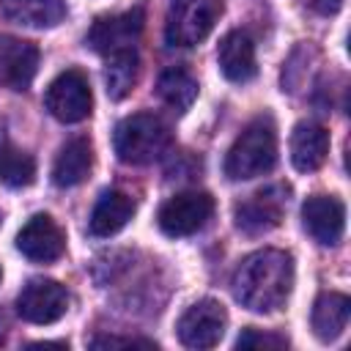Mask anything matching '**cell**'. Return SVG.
I'll use <instances>...</instances> for the list:
<instances>
[{
	"label": "cell",
	"instance_id": "1",
	"mask_svg": "<svg viewBox=\"0 0 351 351\" xmlns=\"http://www.w3.org/2000/svg\"><path fill=\"white\" fill-rule=\"evenodd\" d=\"M233 296L252 313H274L293 288V258L285 250L250 252L233 271Z\"/></svg>",
	"mask_w": 351,
	"mask_h": 351
},
{
	"label": "cell",
	"instance_id": "2",
	"mask_svg": "<svg viewBox=\"0 0 351 351\" xmlns=\"http://www.w3.org/2000/svg\"><path fill=\"white\" fill-rule=\"evenodd\" d=\"M277 165V129L269 115L250 121L233 140L225 156V176L230 181H250Z\"/></svg>",
	"mask_w": 351,
	"mask_h": 351
},
{
	"label": "cell",
	"instance_id": "3",
	"mask_svg": "<svg viewBox=\"0 0 351 351\" xmlns=\"http://www.w3.org/2000/svg\"><path fill=\"white\" fill-rule=\"evenodd\" d=\"M170 129L154 112L126 115L112 134V148L123 165H151L170 148Z\"/></svg>",
	"mask_w": 351,
	"mask_h": 351
},
{
	"label": "cell",
	"instance_id": "4",
	"mask_svg": "<svg viewBox=\"0 0 351 351\" xmlns=\"http://www.w3.org/2000/svg\"><path fill=\"white\" fill-rule=\"evenodd\" d=\"M219 16V0H170L165 16V41L170 47H195Z\"/></svg>",
	"mask_w": 351,
	"mask_h": 351
},
{
	"label": "cell",
	"instance_id": "5",
	"mask_svg": "<svg viewBox=\"0 0 351 351\" xmlns=\"http://www.w3.org/2000/svg\"><path fill=\"white\" fill-rule=\"evenodd\" d=\"M44 104L49 110L52 118H58L60 123H80L90 115L93 110V93L88 85V77L80 69H66L60 71L47 93H44Z\"/></svg>",
	"mask_w": 351,
	"mask_h": 351
},
{
	"label": "cell",
	"instance_id": "6",
	"mask_svg": "<svg viewBox=\"0 0 351 351\" xmlns=\"http://www.w3.org/2000/svg\"><path fill=\"white\" fill-rule=\"evenodd\" d=\"M214 214V197L208 192H178L173 197H167L156 214V222L162 228V233L181 239V236H192L197 230L206 228V222Z\"/></svg>",
	"mask_w": 351,
	"mask_h": 351
},
{
	"label": "cell",
	"instance_id": "7",
	"mask_svg": "<svg viewBox=\"0 0 351 351\" xmlns=\"http://www.w3.org/2000/svg\"><path fill=\"white\" fill-rule=\"evenodd\" d=\"M228 313L217 299H200L176 324V335L186 348H214L225 335Z\"/></svg>",
	"mask_w": 351,
	"mask_h": 351
},
{
	"label": "cell",
	"instance_id": "8",
	"mask_svg": "<svg viewBox=\"0 0 351 351\" xmlns=\"http://www.w3.org/2000/svg\"><path fill=\"white\" fill-rule=\"evenodd\" d=\"M69 310V293L58 280L33 277L16 296V313L27 324H55Z\"/></svg>",
	"mask_w": 351,
	"mask_h": 351
},
{
	"label": "cell",
	"instance_id": "9",
	"mask_svg": "<svg viewBox=\"0 0 351 351\" xmlns=\"http://www.w3.org/2000/svg\"><path fill=\"white\" fill-rule=\"evenodd\" d=\"M285 203H288V186L271 184L266 189H258L255 195H250L244 203L236 206V228L247 236L269 233L271 228L280 225Z\"/></svg>",
	"mask_w": 351,
	"mask_h": 351
},
{
	"label": "cell",
	"instance_id": "10",
	"mask_svg": "<svg viewBox=\"0 0 351 351\" xmlns=\"http://www.w3.org/2000/svg\"><path fill=\"white\" fill-rule=\"evenodd\" d=\"M302 225L321 247H337L346 230V206L335 195H313L302 206Z\"/></svg>",
	"mask_w": 351,
	"mask_h": 351
},
{
	"label": "cell",
	"instance_id": "11",
	"mask_svg": "<svg viewBox=\"0 0 351 351\" xmlns=\"http://www.w3.org/2000/svg\"><path fill=\"white\" fill-rule=\"evenodd\" d=\"M140 33H143V11L140 8L112 14V16H99L88 33V47L107 58L112 52L132 49Z\"/></svg>",
	"mask_w": 351,
	"mask_h": 351
},
{
	"label": "cell",
	"instance_id": "12",
	"mask_svg": "<svg viewBox=\"0 0 351 351\" xmlns=\"http://www.w3.org/2000/svg\"><path fill=\"white\" fill-rule=\"evenodd\" d=\"M16 250L36 263H52L63 255L66 236L49 214H33L16 233Z\"/></svg>",
	"mask_w": 351,
	"mask_h": 351
},
{
	"label": "cell",
	"instance_id": "13",
	"mask_svg": "<svg viewBox=\"0 0 351 351\" xmlns=\"http://www.w3.org/2000/svg\"><path fill=\"white\" fill-rule=\"evenodd\" d=\"M38 71V47L0 33V82L11 90H27Z\"/></svg>",
	"mask_w": 351,
	"mask_h": 351
},
{
	"label": "cell",
	"instance_id": "14",
	"mask_svg": "<svg viewBox=\"0 0 351 351\" xmlns=\"http://www.w3.org/2000/svg\"><path fill=\"white\" fill-rule=\"evenodd\" d=\"M217 63L225 80L230 82H247L258 74V60H255V44L244 30H230L222 36L219 49H217Z\"/></svg>",
	"mask_w": 351,
	"mask_h": 351
},
{
	"label": "cell",
	"instance_id": "15",
	"mask_svg": "<svg viewBox=\"0 0 351 351\" xmlns=\"http://www.w3.org/2000/svg\"><path fill=\"white\" fill-rule=\"evenodd\" d=\"M329 132L315 121H299L291 132V162L299 173H313L326 162Z\"/></svg>",
	"mask_w": 351,
	"mask_h": 351
},
{
	"label": "cell",
	"instance_id": "16",
	"mask_svg": "<svg viewBox=\"0 0 351 351\" xmlns=\"http://www.w3.org/2000/svg\"><path fill=\"white\" fill-rule=\"evenodd\" d=\"M0 16L22 27H55L66 16L63 0H0Z\"/></svg>",
	"mask_w": 351,
	"mask_h": 351
},
{
	"label": "cell",
	"instance_id": "17",
	"mask_svg": "<svg viewBox=\"0 0 351 351\" xmlns=\"http://www.w3.org/2000/svg\"><path fill=\"white\" fill-rule=\"evenodd\" d=\"M90 167H93V151H90L88 137H71V140H66L60 145V151L55 156L52 181L60 189L77 186V184H82L88 178Z\"/></svg>",
	"mask_w": 351,
	"mask_h": 351
},
{
	"label": "cell",
	"instance_id": "18",
	"mask_svg": "<svg viewBox=\"0 0 351 351\" xmlns=\"http://www.w3.org/2000/svg\"><path fill=\"white\" fill-rule=\"evenodd\" d=\"M132 214H134V200L126 192L107 189V192L99 195V200H96V206L90 211L88 228H90L93 236L107 239V236H115L121 228H126Z\"/></svg>",
	"mask_w": 351,
	"mask_h": 351
},
{
	"label": "cell",
	"instance_id": "19",
	"mask_svg": "<svg viewBox=\"0 0 351 351\" xmlns=\"http://www.w3.org/2000/svg\"><path fill=\"white\" fill-rule=\"evenodd\" d=\"M348 313H351V299L346 293H337V291L318 293V299L313 302V313H310L315 337L324 343L337 340L348 324Z\"/></svg>",
	"mask_w": 351,
	"mask_h": 351
},
{
	"label": "cell",
	"instance_id": "20",
	"mask_svg": "<svg viewBox=\"0 0 351 351\" xmlns=\"http://www.w3.org/2000/svg\"><path fill=\"white\" fill-rule=\"evenodd\" d=\"M156 93L159 99L176 110V112H186L192 107V101L197 99V80L184 69V66H170L159 74L156 80Z\"/></svg>",
	"mask_w": 351,
	"mask_h": 351
},
{
	"label": "cell",
	"instance_id": "21",
	"mask_svg": "<svg viewBox=\"0 0 351 351\" xmlns=\"http://www.w3.org/2000/svg\"><path fill=\"white\" fill-rule=\"evenodd\" d=\"M104 80H107V93L112 99H123L134 80H137V49H121L107 55V69H104Z\"/></svg>",
	"mask_w": 351,
	"mask_h": 351
},
{
	"label": "cell",
	"instance_id": "22",
	"mask_svg": "<svg viewBox=\"0 0 351 351\" xmlns=\"http://www.w3.org/2000/svg\"><path fill=\"white\" fill-rule=\"evenodd\" d=\"M0 181L11 189L30 186L36 181V159L27 151H19L5 143L0 148Z\"/></svg>",
	"mask_w": 351,
	"mask_h": 351
},
{
	"label": "cell",
	"instance_id": "23",
	"mask_svg": "<svg viewBox=\"0 0 351 351\" xmlns=\"http://www.w3.org/2000/svg\"><path fill=\"white\" fill-rule=\"evenodd\" d=\"M288 340L274 332H261V329H244L236 337V348H285Z\"/></svg>",
	"mask_w": 351,
	"mask_h": 351
},
{
	"label": "cell",
	"instance_id": "24",
	"mask_svg": "<svg viewBox=\"0 0 351 351\" xmlns=\"http://www.w3.org/2000/svg\"><path fill=\"white\" fill-rule=\"evenodd\" d=\"M118 346H143V348H156L151 340H137V337H112V335H104V337H93V340H90V348H118Z\"/></svg>",
	"mask_w": 351,
	"mask_h": 351
},
{
	"label": "cell",
	"instance_id": "25",
	"mask_svg": "<svg viewBox=\"0 0 351 351\" xmlns=\"http://www.w3.org/2000/svg\"><path fill=\"white\" fill-rule=\"evenodd\" d=\"M304 3H307V8H313L321 16H329V14L340 11V0H304Z\"/></svg>",
	"mask_w": 351,
	"mask_h": 351
},
{
	"label": "cell",
	"instance_id": "26",
	"mask_svg": "<svg viewBox=\"0 0 351 351\" xmlns=\"http://www.w3.org/2000/svg\"><path fill=\"white\" fill-rule=\"evenodd\" d=\"M3 132H5V129H3V123H0V148L5 145V134H3Z\"/></svg>",
	"mask_w": 351,
	"mask_h": 351
}]
</instances>
